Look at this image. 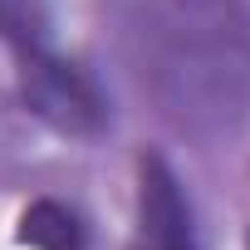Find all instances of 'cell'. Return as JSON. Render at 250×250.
Returning a JSON list of instances; mask_svg holds the SVG:
<instances>
[{
    "label": "cell",
    "instance_id": "cell-1",
    "mask_svg": "<svg viewBox=\"0 0 250 250\" xmlns=\"http://www.w3.org/2000/svg\"><path fill=\"white\" fill-rule=\"evenodd\" d=\"M138 40L162 103L182 118H226L240 108L250 44L230 0H138Z\"/></svg>",
    "mask_w": 250,
    "mask_h": 250
},
{
    "label": "cell",
    "instance_id": "cell-2",
    "mask_svg": "<svg viewBox=\"0 0 250 250\" xmlns=\"http://www.w3.org/2000/svg\"><path fill=\"white\" fill-rule=\"evenodd\" d=\"M20 59V98L25 108L49 123L54 133H69V138H93L103 123H108V108L93 88V79L83 69H74L69 59H59L49 44H25L15 49Z\"/></svg>",
    "mask_w": 250,
    "mask_h": 250
},
{
    "label": "cell",
    "instance_id": "cell-3",
    "mask_svg": "<svg viewBox=\"0 0 250 250\" xmlns=\"http://www.w3.org/2000/svg\"><path fill=\"white\" fill-rule=\"evenodd\" d=\"M191 240L187 201L177 191V177L162 157L138 162V245H182Z\"/></svg>",
    "mask_w": 250,
    "mask_h": 250
},
{
    "label": "cell",
    "instance_id": "cell-4",
    "mask_svg": "<svg viewBox=\"0 0 250 250\" xmlns=\"http://www.w3.org/2000/svg\"><path fill=\"white\" fill-rule=\"evenodd\" d=\"M20 245H30V250H83V226L59 201H35L20 216Z\"/></svg>",
    "mask_w": 250,
    "mask_h": 250
},
{
    "label": "cell",
    "instance_id": "cell-5",
    "mask_svg": "<svg viewBox=\"0 0 250 250\" xmlns=\"http://www.w3.org/2000/svg\"><path fill=\"white\" fill-rule=\"evenodd\" d=\"M44 30H49L44 0H0V40L25 49V44H44Z\"/></svg>",
    "mask_w": 250,
    "mask_h": 250
},
{
    "label": "cell",
    "instance_id": "cell-6",
    "mask_svg": "<svg viewBox=\"0 0 250 250\" xmlns=\"http://www.w3.org/2000/svg\"><path fill=\"white\" fill-rule=\"evenodd\" d=\"M133 250H191V240H182V245H133Z\"/></svg>",
    "mask_w": 250,
    "mask_h": 250
}]
</instances>
